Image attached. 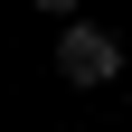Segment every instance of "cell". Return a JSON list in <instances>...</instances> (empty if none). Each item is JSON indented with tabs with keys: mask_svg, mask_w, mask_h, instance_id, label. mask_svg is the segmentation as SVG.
<instances>
[{
	"mask_svg": "<svg viewBox=\"0 0 132 132\" xmlns=\"http://www.w3.org/2000/svg\"><path fill=\"white\" fill-rule=\"evenodd\" d=\"M57 76H66V85H113V76H123V38L94 28V19H76L57 38Z\"/></svg>",
	"mask_w": 132,
	"mask_h": 132,
	"instance_id": "1",
	"label": "cell"
},
{
	"mask_svg": "<svg viewBox=\"0 0 132 132\" xmlns=\"http://www.w3.org/2000/svg\"><path fill=\"white\" fill-rule=\"evenodd\" d=\"M28 10H38V19H66V28H76V10H85V0H28Z\"/></svg>",
	"mask_w": 132,
	"mask_h": 132,
	"instance_id": "2",
	"label": "cell"
}]
</instances>
